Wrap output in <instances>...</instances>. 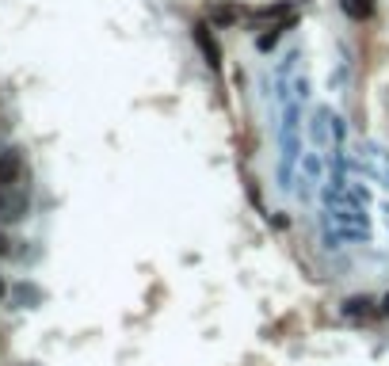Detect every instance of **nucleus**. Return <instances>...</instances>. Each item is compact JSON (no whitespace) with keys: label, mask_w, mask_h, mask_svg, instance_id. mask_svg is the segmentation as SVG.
Segmentation results:
<instances>
[{"label":"nucleus","mask_w":389,"mask_h":366,"mask_svg":"<svg viewBox=\"0 0 389 366\" xmlns=\"http://www.w3.org/2000/svg\"><path fill=\"white\" fill-rule=\"evenodd\" d=\"M381 313H389V294H386V297H381Z\"/></svg>","instance_id":"obj_8"},{"label":"nucleus","mask_w":389,"mask_h":366,"mask_svg":"<svg viewBox=\"0 0 389 366\" xmlns=\"http://www.w3.org/2000/svg\"><path fill=\"white\" fill-rule=\"evenodd\" d=\"M4 252H8V241H4V233H0V256H4Z\"/></svg>","instance_id":"obj_7"},{"label":"nucleus","mask_w":389,"mask_h":366,"mask_svg":"<svg viewBox=\"0 0 389 366\" xmlns=\"http://www.w3.org/2000/svg\"><path fill=\"white\" fill-rule=\"evenodd\" d=\"M343 12L351 19H370L374 15V0H343Z\"/></svg>","instance_id":"obj_3"},{"label":"nucleus","mask_w":389,"mask_h":366,"mask_svg":"<svg viewBox=\"0 0 389 366\" xmlns=\"http://www.w3.org/2000/svg\"><path fill=\"white\" fill-rule=\"evenodd\" d=\"M8 294V286H4V279H0V297H4Z\"/></svg>","instance_id":"obj_9"},{"label":"nucleus","mask_w":389,"mask_h":366,"mask_svg":"<svg viewBox=\"0 0 389 366\" xmlns=\"http://www.w3.org/2000/svg\"><path fill=\"white\" fill-rule=\"evenodd\" d=\"M275 38H279V31H271V35H259V50H271Z\"/></svg>","instance_id":"obj_6"},{"label":"nucleus","mask_w":389,"mask_h":366,"mask_svg":"<svg viewBox=\"0 0 389 366\" xmlns=\"http://www.w3.org/2000/svg\"><path fill=\"white\" fill-rule=\"evenodd\" d=\"M236 15H241V12H236L233 4H214V8H210V19H214V23H233Z\"/></svg>","instance_id":"obj_4"},{"label":"nucleus","mask_w":389,"mask_h":366,"mask_svg":"<svg viewBox=\"0 0 389 366\" xmlns=\"http://www.w3.org/2000/svg\"><path fill=\"white\" fill-rule=\"evenodd\" d=\"M19 172H23V160H19V152H15V149L0 152V187H8V183H15V180H19Z\"/></svg>","instance_id":"obj_1"},{"label":"nucleus","mask_w":389,"mask_h":366,"mask_svg":"<svg viewBox=\"0 0 389 366\" xmlns=\"http://www.w3.org/2000/svg\"><path fill=\"white\" fill-rule=\"evenodd\" d=\"M0 206H4V198H0Z\"/></svg>","instance_id":"obj_10"},{"label":"nucleus","mask_w":389,"mask_h":366,"mask_svg":"<svg viewBox=\"0 0 389 366\" xmlns=\"http://www.w3.org/2000/svg\"><path fill=\"white\" fill-rule=\"evenodd\" d=\"M195 42H198V46H202L206 61H210V65H214V69H218V65H221V50H218V42H214V38H210V35H206V23H198V27H195Z\"/></svg>","instance_id":"obj_2"},{"label":"nucleus","mask_w":389,"mask_h":366,"mask_svg":"<svg viewBox=\"0 0 389 366\" xmlns=\"http://www.w3.org/2000/svg\"><path fill=\"white\" fill-rule=\"evenodd\" d=\"M347 313H351V317H358V313L366 317V313H370V302H366V297H351V302H347Z\"/></svg>","instance_id":"obj_5"}]
</instances>
